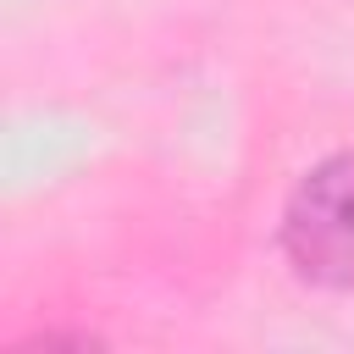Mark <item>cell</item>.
I'll return each mask as SVG.
<instances>
[{
  "label": "cell",
  "instance_id": "6da1fadb",
  "mask_svg": "<svg viewBox=\"0 0 354 354\" xmlns=\"http://www.w3.org/2000/svg\"><path fill=\"white\" fill-rule=\"evenodd\" d=\"M282 249L315 288H354V155L304 171L282 210Z\"/></svg>",
  "mask_w": 354,
  "mask_h": 354
}]
</instances>
